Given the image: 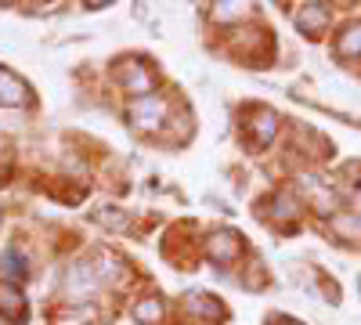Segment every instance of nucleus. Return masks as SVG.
I'll return each instance as SVG.
<instances>
[{
    "label": "nucleus",
    "instance_id": "nucleus-1",
    "mask_svg": "<svg viewBox=\"0 0 361 325\" xmlns=\"http://www.w3.org/2000/svg\"><path fill=\"white\" fill-rule=\"evenodd\" d=\"M102 289V278H98V268L94 260H80L66 271V282H62V297L69 304H87L94 293Z\"/></svg>",
    "mask_w": 361,
    "mask_h": 325
},
{
    "label": "nucleus",
    "instance_id": "nucleus-2",
    "mask_svg": "<svg viewBox=\"0 0 361 325\" xmlns=\"http://www.w3.org/2000/svg\"><path fill=\"white\" fill-rule=\"evenodd\" d=\"M127 116H130V123L137 127V130H156V127H163V120H166V98L163 94H145V98H134L130 102V109H127Z\"/></svg>",
    "mask_w": 361,
    "mask_h": 325
},
{
    "label": "nucleus",
    "instance_id": "nucleus-3",
    "mask_svg": "<svg viewBox=\"0 0 361 325\" xmlns=\"http://www.w3.org/2000/svg\"><path fill=\"white\" fill-rule=\"evenodd\" d=\"M119 83H123L134 98H145V94H152V87H156V73H152V66H145V62H123V69H119Z\"/></svg>",
    "mask_w": 361,
    "mask_h": 325
},
{
    "label": "nucleus",
    "instance_id": "nucleus-4",
    "mask_svg": "<svg viewBox=\"0 0 361 325\" xmlns=\"http://www.w3.org/2000/svg\"><path fill=\"white\" fill-rule=\"evenodd\" d=\"M206 253L214 264H231V260L243 257V239H238L235 231H214L206 243Z\"/></svg>",
    "mask_w": 361,
    "mask_h": 325
},
{
    "label": "nucleus",
    "instance_id": "nucleus-5",
    "mask_svg": "<svg viewBox=\"0 0 361 325\" xmlns=\"http://www.w3.org/2000/svg\"><path fill=\"white\" fill-rule=\"evenodd\" d=\"M29 87L15 76V73H8L4 66H0V109H22V105H29Z\"/></svg>",
    "mask_w": 361,
    "mask_h": 325
},
{
    "label": "nucleus",
    "instance_id": "nucleus-6",
    "mask_svg": "<svg viewBox=\"0 0 361 325\" xmlns=\"http://www.w3.org/2000/svg\"><path fill=\"white\" fill-rule=\"evenodd\" d=\"M300 192L307 195V202L314 206L318 214H325V217H329V214L336 210V192L329 188V185H322L318 177H300Z\"/></svg>",
    "mask_w": 361,
    "mask_h": 325
},
{
    "label": "nucleus",
    "instance_id": "nucleus-7",
    "mask_svg": "<svg viewBox=\"0 0 361 325\" xmlns=\"http://www.w3.org/2000/svg\"><path fill=\"white\" fill-rule=\"evenodd\" d=\"M329 22H333V8L329 4H304L296 11V25L304 29L307 37H322Z\"/></svg>",
    "mask_w": 361,
    "mask_h": 325
},
{
    "label": "nucleus",
    "instance_id": "nucleus-8",
    "mask_svg": "<svg viewBox=\"0 0 361 325\" xmlns=\"http://www.w3.org/2000/svg\"><path fill=\"white\" fill-rule=\"evenodd\" d=\"M0 321H25V297L15 282H0Z\"/></svg>",
    "mask_w": 361,
    "mask_h": 325
},
{
    "label": "nucleus",
    "instance_id": "nucleus-9",
    "mask_svg": "<svg viewBox=\"0 0 361 325\" xmlns=\"http://www.w3.org/2000/svg\"><path fill=\"white\" fill-rule=\"evenodd\" d=\"M246 130H250V137H253V145H264L275 137V130H279V116L271 112V109H253L250 112V123H246Z\"/></svg>",
    "mask_w": 361,
    "mask_h": 325
},
{
    "label": "nucleus",
    "instance_id": "nucleus-10",
    "mask_svg": "<svg viewBox=\"0 0 361 325\" xmlns=\"http://www.w3.org/2000/svg\"><path fill=\"white\" fill-rule=\"evenodd\" d=\"M185 314L188 318H209V321H217L224 314V307L214 297H206V293H188V297H185Z\"/></svg>",
    "mask_w": 361,
    "mask_h": 325
},
{
    "label": "nucleus",
    "instance_id": "nucleus-11",
    "mask_svg": "<svg viewBox=\"0 0 361 325\" xmlns=\"http://www.w3.org/2000/svg\"><path fill=\"white\" fill-rule=\"evenodd\" d=\"M336 54L340 58H361V22H350L336 37Z\"/></svg>",
    "mask_w": 361,
    "mask_h": 325
},
{
    "label": "nucleus",
    "instance_id": "nucleus-12",
    "mask_svg": "<svg viewBox=\"0 0 361 325\" xmlns=\"http://www.w3.org/2000/svg\"><path fill=\"white\" fill-rule=\"evenodd\" d=\"M275 206H279V210H275V228H282V231H293L296 228V217H300V206L293 202V195H275Z\"/></svg>",
    "mask_w": 361,
    "mask_h": 325
},
{
    "label": "nucleus",
    "instance_id": "nucleus-13",
    "mask_svg": "<svg viewBox=\"0 0 361 325\" xmlns=\"http://www.w3.org/2000/svg\"><path fill=\"white\" fill-rule=\"evenodd\" d=\"M0 268H4V275H8V278H18V282L29 275L25 253H22L18 246H8V250H4V257H0Z\"/></svg>",
    "mask_w": 361,
    "mask_h": 325
},
{
    "label": "nucleus",
    "instance_id": "nucleus-14",
    "mask_svg": "<svg viewBox=\"0 0 361 325\" xmlns=\"http://www.w3.org/2000/svg\"><path fill=\"white\" fill-rule=\"evenodd\" d=\"M163 311H166V307H163L159 297H145V300L134 304V318H137V325H159Z\"/></svg>",
    "mask_w": 361,
    "mask_h": 325
},
{
    "label": "nucleus",
    "instance_id": "nucleus-15",
    "mask_svg": "<svg viewBox=\"0 0 361 325\" xmlns=\"http://www.w3.org/2000/svg\"><path fill=\"white\" fill-rule=\"evenodd\" d=\"M246 15H250L246 4H217V8H214V18H217V22H243Z\"/></svg>",
    "mask_w": 361,
    "mask_h": 325
},
{
    "label": "nucleus",
    "instance_id": "nucleus-16",
    "mask_svg": "<svg viewBox=\"0 0 361 325\" xmlns=\"http://www.w3.org/2000/svg\"><path fill=\"white\" fill-rule=\"evenodd\" d=\"M354 206H357V221H361V192H357V199H354Z\"/></svg>",
    "mask_w": 361,
    "mask_h": 325
}]
</instances>
